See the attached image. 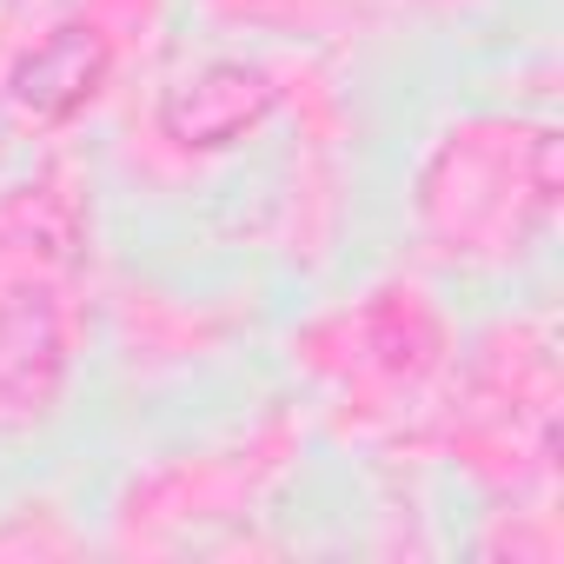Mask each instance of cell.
<instances>
[{"mask_svg": "<svg viewBox=\"0 0 564 564\" xmlns=\"http://www.w3.org/2000/svg\"><path fill=\"white\" fill-rule=\"evenodd\" d=\"M100 74H107V41L87 34V28H67V34H54V41L14 74V107H21L28 120H67L74 107L94 100Z\"/></svg>", "mask_w": 564, "mask_h": 564, "instance_id": "cell-1", "label": "cell"}, {"mask_svg": "<svg viewBox=\"0 0 564 564\" xmlns=\"http://www.w3.org/2000/svg\"><path fill=\"white\" fill-rule=\"evenodd\" d=\"M265 100H272V87H265L259 74H246V67H213V74L186 80V87L166 100V133L199 140V147H219V140H232L239 127H252V120L265 113Z\"/></svg>", "mask_w": 564, "mask_h": 564, "instance_id": "cell-2", "label": "cell"}]
</instances>
